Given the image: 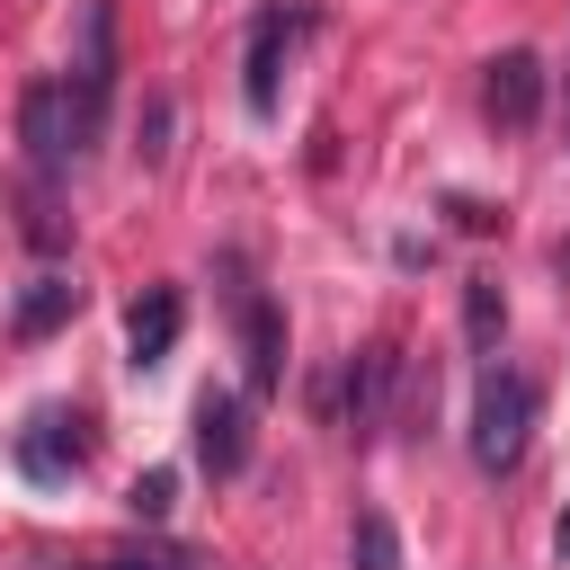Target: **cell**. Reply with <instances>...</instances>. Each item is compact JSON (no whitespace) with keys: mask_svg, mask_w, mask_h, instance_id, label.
<instances>
[{"mask_svg":"<svg viewBox=\"0 0 570 570\" xmlns=\"http://www.w3.org/2000/svg\"><path fill=\"white\" fill-rule=\"evenodd\" d=\"M499 330H508V303H499V276H463V338L481 356H499Z\"/></svg>","mask_w":570,"mask_h":570,"instance_id":"7c38bea8","label":"cell"},{"mask_svg":"<svg viewBox=\"0 0 570 570\" xmlns=\"http://www.w3.org/2000/svg\"><path fill=\"white\" fill-rule=\"evenodd\" d=\"M196 463L214 481H232L249 463V401L240 392H196Z\"/></svg>","mask_w":570,"mask_h":570,"instance_id":"ba28073f","label":"cell"},{"mask_svg":"<svg viewBox=\"0 0 570 570\" xmlns=\"http://www.w3.org/2000/svg\"><path fill=\"white\" fill-rule=\"evenodd\" d=\"M214 276H223V303H232V330H240L249 401H267V392L285 383V312L267 303V285L249 276V258H240V249H223V258H214Z\"/></svg>","mask_w":570,"mask_h":570,"instance_id":"6da1fadb","label":"cell"},{"mask_svg":"<svg viewBox=\"0 0 570 570\" xmlns=\"http://www.w3.org/2000/svg\"><path fill=\"white\" fill-rule=\"evenodd\" d=\"M392 383H401V347H392V338H374V347L347 365V428H356V436H374V428H383Z\"/></svg>","mask_w":570,"mask_h":570,"instance_id":"30bf717a","label":"cell"},{"mask_svg":"<svg viewBox=\"0 0 570 570\" xmlns=\"http://www.w3.org/2000/svg\"><path fill=\"white\" fill-rule=\"evenodd\" d=\"M9 454H18V472H27V481H45V490H53V481H71V472L89 463V419H80L71 401H36V410H27V428L9 436Z\"/></svg>","mask_w":570,"mask_h":570,"instance_id":"277c9868","label":"cell"},{"mask_svg":"<svg viewBox=\"0 0 570 570\" xmlns=\"http://www.w3.org/2000/svg\"><path fill=\"white\" fill-rule=\"evenodd\" d=\"M71 312H80V285H71V276H36V285L18 294V312H9V330H18V338H53Z\"/></svg>","mask_w":570,"mask_h":570,"instance_id":"8fae6325","label":"cell"},{"mask_svg":"<svg viewBox=\"0 0 570 570\" xmlns=\"http://www.w3.org/2000/svg\"><path fill=\"white\" fill-rule=\"evenodd\" d=\"M445 214H454V223H463V232H490V223H499V214H490V205H472V196H454V205H445Z\"/></svg>","mask_w":570,"mask_h":570,"instance_id":"e0dca14e","label":"cell"},{"mask_svg":"<svg viewBox=\"0 0 570 570\" xmlns=\"http://www.w3.org/2000/svg\"><path fill=\"white\" fill-rule=\"evenodd\" d=\"M169 499H178V472H142V481L125 490V508H134L142 525H160V517H169Z\"/></svg>","mask_w":570,"mask_h":570,"instance_id":"5bb4252c","label":"cell"},{"mask_svg":"<svg viewBox=\"0 0 570 570\" xmlns=\"http://www.w3.org/2000/svg\"><path fill=\"white\" fill-rule=\"evenodd\" d=\"M525 436H534V383L508 374V365H481V392H472V463L499 481V472H517Z\"/></svg>","mask_w":570,"mask_h":570,"instance_id":"3957f363","label":"cell"},{"mask_svg":"<svg viewBox=\"0 0 570 570\" xmlns=\"http://www.w3.org/2000/svg\"><path fill=\"white\" fill-rule=\"evenodd\" d=\"M98 570H196V552H107Z\"/></svg>","mask_w":570,"mask_h":570,"instance_id":"9a60e30c","label":"cell"},{"mask_svg":"<svg viewBox=\"0 0 570 570\" xmlns=\"http://www.w3.org/2000/svg\"><path fill=\"white\" fill-rule=\"evenodd\" d=\"M18 142H27V169H36V178H62V169L80 160L62 80H27V98H18Z\"/></svg>","mask_w":570,"mask_h":570,"instance_id":"5b68a950","label":"cell"},{"mask_svg":"<svg viewBox=\"0 0 570 570\" xmlns=\"http://www.w3.org/2000/svg\"><path fill=\"white\" fill-rule=\"evenodd\" d=\"M178 285H142L134 294V312H125V356H134V374H151L169 347H178Z\"/></svg>","mask_w":570,"mask_h":570,"instance_id":"9c48e42d","label":"cell"},{"mask_svg":"<svg viewBox=\"0 0 570 570\" xmlns=\"http://www.w3.org/2000/svg\"><path fill=\"white\" fill-rule=\"evenodd\" d=\"M347 552H356V570H401V534H392V517H383V508H356Z\"/></svg>","mask_w":570,"mask_h":570,"instance_id":"4fadbf2b","label":"cell"},{"mask_svg":"<svg viewBox=\"0 0 570 570\" xmlns=\"http://www.w3.org/2000/svg\"><path fill=\"white\" fill-rule=\"evenodd\" d=\"M294 36H303V9H285V0H267L249 18V53H240V107L249 116H276V71H285Z\"/></svg>","mask_w":570,"mask_h":570,"instance_id":"8992f818","label":"cell"},{"mask_svg":"<svg viewBox=\"0 0 570 570\" xmlns=\"http://www.w3.org/2000/svg\"><path fill=\"white\" fill-rule=\"evenodd\" d=\"M62 98H71V142L89 151L116 107V0H80V53L62 71Z\"/></svg>","mask_w":570,"mask_h":570,"instance_id":"7a4b0ae2","label":"cell"},{"mask_svg":"<svg viewBox=\"0 0 570 570\" xmlns=\"http://www.w3.org/2000/svg\"><path fill=\"white\" fill-rule=\"evenodd\" d=\"M160 134H169V98H151V107H142V142H134V151H142V160H160V151H169Z\"/></svg>","mask_w":570,"mask_h":570,"instance_id":"2e32d148","label":"cell"},{"mask_svg":"<svg viewBox=\"0 0 570 570\" xmlns=\"http://www.w3.org/2000/svg\"><path fill=\"white\" fill-rule=\"evenodd\" d=\"M481 107H490V125H508V134H525V125L543 116V53H525V45H508V53L490 62V80H481Z\"/></svg>","mask_w":570,"mask_h":570,"instance_id":"52a82bcc","label":"cell"},{"mask_svg":"<svg viewBox=\"0 0 570 570\" xmlns=\"http://www.w3.org/2000/svg\"><path fill=\"white\" fill-rule=\"evenodd\" d=\"M552 543H561V552H570V508H561V525H552Z\"/></svg>","mask_w":570,"mask_h":570,"instance_id":"ac0fdd59","label":"cell"}]
</instances>
